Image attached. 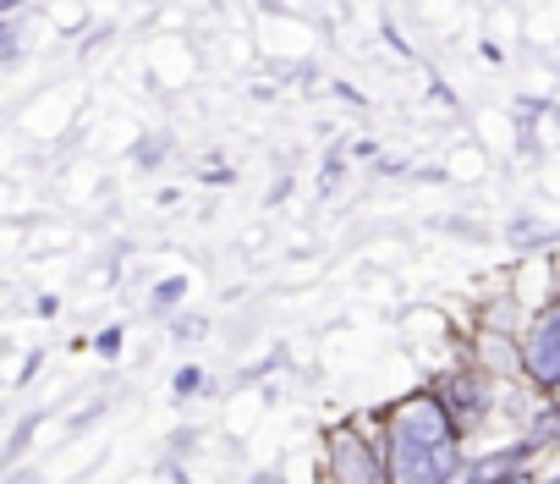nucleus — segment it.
<instances>
[{
    "label": "nucleus",
    "mask_w": 560,
    "mask_h": 484,
    "mask_svg": "<svg viewBox=\"0 0 560 484\" xmlns=\"http://www.w3.org/2000/svg\"><path fill=\"white\" fill-rule=\"evenodd\" d=\"M516 468H533V457L522 451V440L494 446V451H478V457H462L456 484H500V479H511Z\"/></svg>",
    "instance_id": "obj_4"
},
{
    "label": "nucleus",
    "mask_w": 560,
    "mask_h": 484,
    "mask_svg": "<svg viewBox=\"0 0 560 484\" xmlns=\"http://www.w3.org/2000/svg\"><path fill=\"white\" fill-rule=\"evenodd\" d=\"M0 484H45L34 468H12V473H0Z\"/></svg>",
    "instance_id": "obj_14"
},
{
    "label": "nucleus",
    "mask_w": 560,
    "mask_h": 484,
    "mask_svg": "<svg viewBox=\"0 0 560 484\" xmlns=\"http://www.w3.org/2000/svg\"><path fill=\"white\" fill-rule=\"evenodd\" d=\"M18 12V0H0V18H12Z\"/></svg>",
    "instance_id": "obj_19"
},
{
    "label": "nucleus",
    "mask_w": 560,
    "mask_h": 484,
    "mask_svg": "<svg viewBox=\"0 0 560 484\" xmlns=\"http://www.w3.org/2000/svg\"><path fill=\"white\" fill-rule=\"evenodd\" d=\"M544 320H549V325H555V331H560V298H555V309H549V314H544Z\"/></svg>",
    "instance_id": "obj_18"
},
{
    "label": "nucleus",
    "mask_w": 560,
    "mask_h": 484,
    "mask_svg": "<svg viewBox=\"0 0 560 484\" xmlns=\"http://www.w3.org/2000/svg\"><path fill=\"white\" fill-rule=\"evenodd\" d=\"M467 364L483 369L489 380H511V374H516V336H505V331H478Z\"/></svg>",
    "instance_id": "obj_5"
},
{
    "label": "nucleus",
    "mask_w": 560,
    "mask_h": 484,
    "mask_svg": "<svg viewBox=\"0 0 560 484\" xmlns=\"http://www.w3.org/2000/svg\"><path fill=\"white\" fill-rule=\"evenodd\" d=\"M56 314H61V298L45 292V298H39V320H56Z\"/></svg>",
    "instance_id": "obj_15"
},
{
    "label": "nucleus",
    "mask_w": 560,
    "mask_h": 484,
    "mask_svg": "<svg viewBox=\"0 0 560 484\" xmlns=\"http://www.w3.org/2000/svg\"><path fill=\"white\" fill-rule=\"evenodd\" d=\"M242 484H292L287 473H275V468H258V473H247Z\"/></svg>",
    "instance_id": "obj_13"
},
{
    "label": "nucleus",
    "mask_w": 560,
    "mask_h": 484,
    "mask_svg": "<svg viewBox=\"0 0 560 484\" xmlns=\"http://www.w3.org/2000/svg\"><path fill=\"white\" fill-rule=\"evenodd\" d=\"M0 61H18V28L0 18Z\"/></svg>",
    "instance_id": "obj_11"
},
{
    "label": "nucleus",
    "mask_w": 560,
    "mask_h": 484,
    "mask_svg": "<svg viewBox=\"0 0 560 484\" xmlns=\"http://www.w3.org/2000/svg\"><path fill=\"white\" fill-rule=\"evenodd\" d=\"M182 298H187V281H182V276H171V281H160V287L149 292V303H154L160 314H176V303H182Z\"/></svg>",
    "instance_id": "obj_10"
},
{
    "label": "nucleus",
    "mask_w": 560,
    "mask_h": 484,
    "mask_svg": "<svg viewBox=\"0 0 560 484\" xmlns=\"http://www.w3.org/2000/svg\"><path fill=\"white\" fill-rule=\"evenodd\" d=\"M105 413H110V396H100V402H89V407H78V413L67 418V435H72V440H78V435H89V429H94V424H100Z\"/></svg>",
    "instance_id": "obj_9"
},
{
    "label": "nucleus",
    "mask_w": 560,
    "mask_h": 484,
    "mask_svg": "<svg viewBox=\"0 0 560 484\" xmlns=\"http://www.w3.org/2000/svg\"><path fill=\"white\" fill-rule=\"evenodd\" d=\"M516 440H522V451H527V457H544V451H555V446H560V413L538 407V413L522 424V435H516Z\"/></svg>",
    "instance_id": "obj_6"
},
{
    "label": "nucleus",
    "mask_w": 560,
    "mask_h": 484,
    "mask_svg": "<svg viewBox=\"0 0 560 484\" xmlns=\"http://www.w3.org/2000/svg\"><path fill=\"white\" fill-rule=\"evenodd\" d=\"M89 347H100L105 358H116V347H121V331H116V325H105V331H100V336H94Z\"/></svg>",
    "instance_id": "obj_12"
},
{
    "label": "nucleus",
    "mask_w": 560,
    "mask_h": 484,
    "mask_svg": "<svg viewBox=\"0 0 560 484\" xmlns=\"http://www.w3.org/2000/svg\"><path fill=\"white\" fill-rule=\"evenodd\" d=\"M500 484H538V473H533V468H516V473H511V479H500Z\"/></svg>",
    "instance_id": "obj_16"
},
{
    "label": "nucleus",
    "mask_w": 560,
    "mask_h": 484,
    "mask_svg": "<svg viewBox=\"0 0 560 484\" xmlns=\"http://www.w3.org/2000/svg\"><path fill=\"white\" fill-rule=\"evenodd\" d=\"M516 374L533 385V391H549L560 380V331L538 314L522 336H516Z\"/></svg>",
    "instance_id": "obj_3"
},
{
    "label": "nucleus",
    "mask_w": 560,
    "mask_h": 484,
    "mask_svg": "<svg viewBox=\"0 0 560 484\" xmlns=\"http://www.w3.org/2000/svg\"><path fill=\"white\" fill-rule=\"evenodd\" d=\"M544 407H549V413H560V380H555V385L544 391Z\"/></svg>",
    "instance_id": "obj_17"
},
{
    "label": "nucleus",
    "mask_w": 560,
    "mask_h": 484,
    "mask_svg": "<svg viewBox=\"0 0 560 484\" xmlns=\"http://www.w3.org/2000/svg\"><path fill=\"white\" fill-rule=\"evenodd\" d=\"M429 391H434V402L451 413V424H456L462 435L478 429V424L494 413V380H489L483 369H472V364L440 369V374L429 380Z\"/></svg>",
    "instance_id": "obj_2"
},
{
    "label": "nucleus",
    "mask_w": 560,
    "mask_h": 484,
    "mask_svg": "<svg viewBox=\"0 0 560 484\" xmlns=\"http://www.w3.org/2000/svg\"><path fill=\"white\" fill-rule=\"evenodd\" d=\"M319 484H385L380 435L369 413H347L319 435Z\"/></svg>",
    "instance_id": "obj_1"
},
{
    "label": "nucleus",
    "mask_w": 560,
    "mask_h": 484,
    "mask_svg": "<svg viewBox=\"0 0 560 484\" xmlns=\"http://www.w3.org/2000/svg\"><path fill=\"white\" fill-rule=\"evenodd\" d=\"M39 418H45V413H23V418H18V429L7 435V446H0V473H12V468H23V457H28L34 435H39Z\"/></svg>",
    "instance_id": "obj_7"
},
{
    "label": "nucleus",
    "mask_w": 560,
    "mask_h": 484,
    "mask_svg": "<svg viewBox=\"0 0 560 484\" xmlns=\"http://www.w3.org/2000/svg\"><path fill=\"white\" fill-rule=\"evenodd\" d=\"M198 391H209V374H203V364H182V369L171 374V396H176V402H192Z\"/></svg>",
    "instance_id": "obj_8"
}]
</instances>
